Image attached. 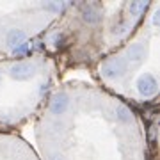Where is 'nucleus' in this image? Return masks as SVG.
I'll list each match as a JSON object with an SVG mask.
<instances>
[{"label":"nucleus","instance_id":"7ed1b4c3","mask_svg":"<svg viewBox=\"0 0 160 160\" xmlns=\"http://www.w3.org/2000/svg\"><path fill=\"white\" fill-rule=\"evenodd\" d=\"M34 73H36V66L32 62H16L9 69V75L14 80H27L30 77H34Z\"/></svg>","mask_w":160,"mask_h":160},{"label":"nucleus","instance_id":"20e7f679","mask_svg":"<svg viewBox=\"0 0 160 160\" xmlns=\"http://www.w3.org/2000/svg\"><path fill=\"white\" fill-rule=\"evenodd\" d=\"M69 107V98L66 92H57L55 96L52 98L50 103V112L53 116H62Z\"/></svg>","mask_w":160,"mask_h":160},{"label":"nucleus","instance_id":"f03ea898","mask_svg":"<svg viewBox=\"0 0 160 160\" xmlns=\"http://www.w3.org/2000/svg\"><path fill=\"white\" fill-rule=\"evenodd\" d=\"M137 91L146 98L153 96L158 91V82H157V78L151 73H146L137 80Z\"/></svg>","mask_w":160,"mask_h":160},{"label":"nucleus","instance_id":"9d476101","mask_svg":"<svg viewBox=\"0 0 160 160\" xmlns=\"http://www.w3.org/2000/svg\"><path fill=\"white\" fill-rule=\"evenodd\" d=\"M64 7H68L66 2H48V4H45V9L50 12H61Z\"/></svg>","mask_w":160,"mask_h":160},{"label":"nucleus","instance_id":"f8f14e48","mask_svg":"<svg viewBox=\"0 0 160 160\" xmlns=\"http://www.w3.org/2000/svg\"><path fill=\"white\" fill-rule=\"evenodd\" d=\"M29 50V46H27V43H25V45H22V46H18V48H14V53H18V55H22V53H25V52Z\"/></svg>","mask_w":160,"mask_h":160},{"label":"nucleus","instance_id":"9b49d317","mask_svg":"<svg viewBox=\"0 0 160 160\" xmlns=\"http://www.w3.org/2000/svg\"><path fill=\"white\" fill-rule=\"evenodd\" d=\"M128 29H130V23L128 22H121L119 25H116L114 27L112 32H114V36H125L126 32H128Z\"/></svg>","mask_w":160,"mask_h":160},{"label":"nucleus","instance_id":"39448f33","mask_svg":"<svg viewBox=\"0 0 160 160\" xmlns=\"http://www.w3.org/2000/svg\"><path fill=\"white\" fill-rule=\"evenodd\" d=\"M6 43H7L9 48L14 50V48H18V46H22V45L27 43V34L20 29H11L6 36Z\"/></svg>","mask_w":160,"mask_h":160},{"label":"nucleus","instance_id":"f257e3e1","mask_svg":"<svg viewBox=\"0 0 160 160\" xmlns=\"http://www.w3.org/2000/svg\"><path fill=\"white\" fill-rule=\"evenodd\" d=\"M126 68H128V64L123 57H110L102 64V75L105 78L114 80L123 77L126 73Z\"/></svg>","mask_w":160,"mask_h":160},{"label":"nucleus","instance_id":"ddd939ff","mask_svg":"<svg viewBox=\"0 0 160 160\" xmlns=\"http://www.w3.org/2000/svg\"><path fill=\"white\" fill-rule=\"evenodd\" d=\"M50 160H64V157H61V155H52Z\"/></svg>","mask_w":160,"mask_h":160},{"label":"nucleus","instance_id":"1a4fd4ad","mask_svg":"<svg viewBox=\"0 0 160 160\" xmlns=\"http://www.w3.org/2000/svg\"><path fill=\"white\" fill-rule=\"evenodd\" d=\"M128 9H130V12L133 14V16H139V14H142L146 9H148V2H130L128 4Z\"/></svg>","mask_w":160,"mask_h":160},{"label":"nucleus","instance_id":"0eeeda50","mask_svg":"<svg viewBox=\"0 0 160 160\" xmlns=\"http://www.w3.org/2000/svg\"><path fill=\"white\" fill-rule=\"evenodd\" d=\"M126 53H128V59H130L132 62H142L144 55H146V50H144V45H141V43H133V45L128 46V50H126Z\"/></svg>","mask_w":160,"mask_h":160},{"label":"nucleus","instance_id":"6e6552de","mask_svg":"<svg viewBox=\"0 0 160 160\" xmlns=\"http://www.w3.org/2000/svg\"><path fill=\"white\" fill-rule=\"evenodd\" d=\"M114 114H116V119L119 121V123H130V121H132V114H130V110L126 109V107H123V105L116 107Z\"/></svg>","mask_w":160,"mask_h":160},{"label":"nucleus","instance_id":"423d86ee","mask_svg":"<svg viewBox=\"0 0 160 160\" xmlns=\"http://www.w3.org/2000/svg\"><path fill=\"white\" fill-rule=\"evenodd\" d=\"M82 18H84V22L89 23V25H96L100 22V9H98L94 4H87L84 6L82 9Z\"/></svg>","mask_w":160,"mask_h":160}]
</instances>
